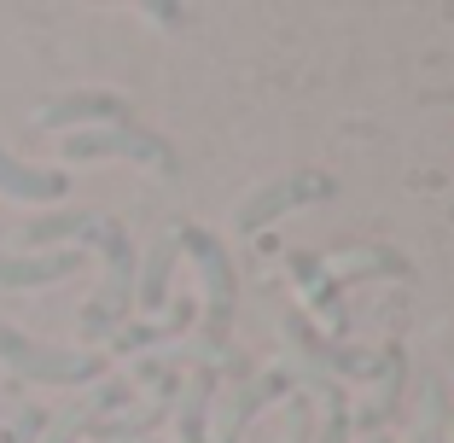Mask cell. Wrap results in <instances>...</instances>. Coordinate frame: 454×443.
Masks as SVG:
<instances>
[{"mask_svg":"<svg viewBox=\"0 0 454 443\" xmlns=\"http://www.w3.org/2000/svg\"><path fill=\"white\" fill-rule=\"evenodd\" d=\"M146 18H152V24H187V12L169 6V0H146Z\"/></svg>","mask_w":454,"mask_h":443,"instance_id":"obj_22","label":"cell"},{"mask_svg":"<svg viewBox=\"0 0 454 443\" xmlns=\"http://www.w3.org/2000/svg\"><path fill=\"white\" fill-rule=\"evenodd\" d=\"M315 443H349V415H321V426H315Z\"/></svg>","mask_w":454,"mask_h":443,"instance_id":"obj_21","label":"cell"},{"mask_svg":"<svg viewBox=\"0 0 454 443\" xmlns=\"http://www.w3.org/2000/svg\"><path fill=\"white\" fill-rule=\"evenodd\" d=\"M449 426H454V415H449Z\"/></svg>","mask_w":454,"mask_h":443,"instance_id":"obj_24","label":"cell"},{"mask_svg":"<svg viewBox=\"0 0 454 443\" xmlns=\"http://www.w3.org/2000/svg\"><path fill=\"white\" fill-rule=\"evenodd\" d=\"M414 274V263L402 251H390V245H361V251L344 257V274H338V286H361V281H408Z\"/></svg>","mask_w":454,"mask_h":443,"instance_id":"obj_17","label":"cell"},{"mask_svg":"<svg viewBox=\"0 0 454 443\" xmlns=\"http://www.w3.org/2000/svg\"><path fill=\"white\" fill-rule=\"evenodd\" d=\"M65 163H99V158H122L140 163L152 175H181V158L163 135L140 129V123H117V129H82V135H65Z\"/></svg>","mask_w":454,"mask_h":443,"instance_id":"obj_5","label":"cell"},{"mask_svg":"<svg viewBox=\"0 0 454 443\" xmlns=\"http://www.w3.org/2000/svg\"><path fill=\"white\" fill-rule=\"evenodd\" d=\"M286 274H292V286L303 292V315L321 327L326 338H338V344H344V333H349V304H344L338 274L326 269L315 251H292V257H286Z\"/></svg>","mask_w":454,"mask_h":443,"instance_id":"obj_8","label":"cell"},{"mask_svg":"<svg viewBox=\"0 0 454 443\" xmlns=\"http://www.w3.org/2000/svg\"><path fill=\"white\" fill-rule=\"evenodd\" d=\"M280 443H315V408H309V397H292V420H286Z\"/></svg>","mask_w":454,"mask_h":443,"instance_id":"obj_19","label":"cell"},{"mask_svg":"<svg viewBox=\"0 0 454 443\" xmlns=\"http://www.w3.org/2000/svg\"><path fill=\"white\" fill-rule=\"evenodd\" d=\"M192 321H199V304H175L169 321H129V327H117V333H111V350H117V356H134V350L169 344V338H181Z\"/></svg>","mask_w":454,"mask_h":443,"instance_id":"obj_16","label":"cell"},{"mask_svg":"<svg viewBox=\"0 0 454 443\" xmlns=\"http://www.w3.org/2000/svg\"><path fill=\"white\" fill-rule=\"evenodd\" d=\"M361 443H396V438H390V431H373V438H361Z\"/></svg>","mask_w":454,"mask_h":443,"instance_id":"obj_23","label":"cell"},{"mask_svg":"<svg viewBox=\"0 0 454 443\" xmlns=\"http://www.w3.org/2000/svg\"><path fill=\"white\" fill-rule=\"evenodd\" d=\"M0 368H12L29 385H99L106 379V356L99 350H59L41 338L18 333L0 321Z\"/></svg>","mask_w":454,"mask_h":443,"instance_id":"obj_3","label":"cell"},{"mask_svg":"<svg viewBox=\"0 0 454 443\" xmlns=\"http://www.w3.org/2000/svg\"><path fill=\"white\" fill-rule=\"evenodd\" d=\"M175 263H181V251H175L169 233L140 257V269H134V309H140V321H158L163 297H169V281H175Z\"/></svg>","mask_w":454,"mask_h":443,"instance_id":"obj_15","label":"cell"},{"mask_svg":"<svg viewBox=\"0 0 454 443\" xmlns=\"http://www.w3.org/2000/svg\"><path fill=\"white\" fill-rule=\"evenodd\" d=\"M175 251L187 257L192 269H199L204 281V309H199V338H192L181 356H169L175 368H215L227 356V333H233V304H239V274H233V257H227V245L215 240L210 228H199V222H181V228L169 233Z\"/></svg>","mask_w":454,"mask_h":443,"instance_id":"obj_1","label":"cell"},{"mask_svg":"<svg viewBox=\"0 0 454 443\" xmlns=\"http://www.w3.org/2000/svg\"><path fill=\"white\" fill-rule=\"evenodd\" d=\"M41 129H59V135H82V129H117V123H134V106L111 88H70V94L35 106Z\"/></svg>","mask_w":454,"mask_h":443,"instance_id":"obj_9","label":"cell"},{"mask_svg":"<svg viewBox=\"0 0 454 443\" xmlns=\"http://www.w3.org/2000/svg\"><path fill=\"white\" fill-rule=\"evenodd\" d=\"M99 228H106L99 210H53V216H29L18 240H24V251H65V245L88 251V245H99Z\"/></svg>","mask_w":454,"mask_h":443,"instance_id":"obj_11","label":"cell"},{"mask_svg":"<svg viewBox=\"0 0 454 443\" xmlns=\"http://www.w3.org/2000/svg\"><path fill=\"white\" fill-rule=\"evenodd\" d=\"M215 391H222V379H215V368H192L187 385H181V397H175V431H181V443H210V408H215Z\"/></svg>","mask_w":454,"mask_h":443,"instance_id":"obj_14","label":"cell"},{"mask_svg":"<svg viewBox=\"0 0 454 443\" xmlns=\"http://www.w3.org/2000/svg\"><path fill=\"white\" fill-rule=\"evenodd\" d=\"M402 385H408V356H402V344H390V362L385 374L373 379V391L361 397L356 408H349V438H373V431H390V420H396V403H402Z\"/></svg>","mask_w":454,"mask_h":443,"instance_id":"obj_12","label":"cell"},{"mask_svg":"<svg viewBox=\"0 0 454 443\" xmlns=\"http://www.w3.org/2000/svg\"><path fill=\"white\" fill-rule=\"evenodd\" d=\"M292 391V368H262L256 379H233V391H215V408H210V443H239L245 426L262 415L274 397Z\"/></svg>","mask_w":454,"mask_h":443,"instance_id":"obj_7","label":"cell"},{"mask_svg":"<svg viewBox=\"0 0 454 443\" xmlns=\"http://www.w3.org/2000/svg\"><path fill=\"white\" fill-rule=\"evenodd\" d=\"M280 338H286L297 368H315V374H326V379H356V385H367V379H379L385 362H390V344L349 350V344H338V338H326L303 309H286L280 315Z\"/></svg>","mask_w":454,"mask_h":443,"instance_id":"obj_4","label":"cell"},{"mask_svg":"<svg viewBox=\"0 0 454 443\" xmlns=\"http://www.w3.org/2000/svg\"><path fill=\"white\" fill-rule=\"evenodd\" d=\"M333 193V181L326 175H309V170H286V175H274V181H262L256 193H245L239 204H233V233H262L268 222H280L286 210H297V204H309V199H326Z\"/></svg>","mask_w":454,"mask_h":443,"instance_id":"obj_6","label":"cell"},{"mask_svg":"<svg viewBox=\"0 0 454 443\" xmlns=\"http://www.w3.org/2000/svg\"><path fill=\"white\" fill-rule=\"evenodd\" d=\"M41 431H47V415H41V408H24L18 426L0 431V443H41Z\"/></svg>","mask_w":454,"mask_h":443,"instance_id":"obj_20","label":"cell"},{"mask_svg":"<svg viewBox=\"0 0 454 443\" xmlns=\"http://www.w3.org/2000/svg\"><path fill=\"white\" fill-rule=\"evenodd\" d=\"M70 193V175L65 170H41V163H24L0 146V199H18V204H59Z\"/></svg>","mask_w":454,"mask_h":443,"instance_id":"obj_13","label":"cell"},{"mask_svg":"<svg viewBox=\"0 0 454 443\" xmlns=\"http://www.w3.org/2000/svg\"><path fill=\"white\" fill-rule=\"evenodd\" d=\"M449 415H454V391L442 385V379H431L426 397H419V420H414V431H408V443H442L449 438Z\"/></svg>","mask_w":454,"mask_h":443,"instance_id":"obj_18","label":"cell"},{"mask_svg":"<svg viewBox=\"0 0 454 443\" xmlns=\"http://www.w3.org/2000/svg\"><path fill=\"white\" fill-rule=\"evenodd\" d=\"M99 257H106V281L76 315L88 344H111V333L129 327V315H134V269H140V257H134V240L117 216H106V228H99Z\"/></svg>","mask_w":454,"mask_h":443,"instance_id":"obj_2","label":"cell"},{"mask_svg":"<svg viewBox=\"0 0 454 443\" xmlns=\"http://www.w3.org/2000/svg\"><path fill=\"white\" fill-rule=\"evenodd\" d=\"M88 263V251L65 245V251H0V292H35V286L70 281Z\"/></svg>","mask_w":454,"mask_h":443,"instance_id":"obj_10","label":"cell"}]
</instances>
